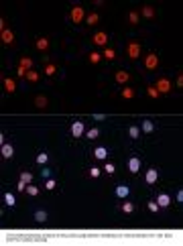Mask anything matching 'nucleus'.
Wrapping results in <instances>:
<instances>
[{
	"label": "nucleus",
	"mask_w": 183,
	"mask_h": 246,
	"mask_svg": "<svg viewBox=\"0 0 183 246\" xmlns=\"http://www.w3.org/2000/svg\"><path fill=\"white\" fill-rule=\"evenodd\" d=\"M152 130H155V124H152L151 120H142V132H147V134H151Z\"/></svg>",
	"instance_id": "nucleus-16"
},
{
	"label": "nucleus",
	"mask_w": 183,
	"mask_h": 246,
	"mask_svg": "<svg viewBox=\"0 0 183 246\" xmlns=\"http://www.w3.org/2000/svg\"><path fill=\"white\" fill-rule=\"evenodd\" d=\"M128 134H130V139H138V136H141V128H138V126H130L128 128Z\"/></svg>",
	"instance_id": "nucleus-20"
},
{
	"label": "nucleus",
	"mask_w": 183,
	"mask_h": 246,
	"mask_svg": "<svg viewBox=\"0 0 183 246\" xmlns=\"http://www.w3.org/2000/svg\"><path fill=\"white\" fill-rule=\"evenodd\" d=\"M155 88H157V92H159V94H169V92H171V81H169L167 77H159Z\"/></svg>",
	"instance_id": "nucleus-1"
},
{
	"label": "nucleus",
	"mask_w": 183,
	"mask_h": 246,
	"mask_svg": "<svg viewBox=\"0 0 183 246\" xmlns=\"http://www.w3.org/2000/svg\"><path fill=\"white\" fill-rule=\"evenodd\" d=\"M86 134H88V139H90V140H94V139H98V136H100V130H98V128H90Z\"/></svg>",
	"instance_id": "nucleus-25"
},
{
	"label": "nucleus",
	"mask_w": 183,
	"mask_h": 246,
	"mask_svg": "<svg viewBox=\"0 0 183 246\" xmlns=\"http://www.w3.org/2000/svg\"><path fill=\"white\" fill-rule=\"evenodd\" d=\"M104 171H106L108 175H112V173H114V171H116V167L112 165V163H106V167H104Z\"/></svg>",
	"instance_id": "nucleus-36"
},
{
	"label": "nucleus",
	"mask_w": 183,
	"mask_h": 246,
	"mask_svg": "<svg viewBox=\"0 0 183 246\" xmlns=\"http://www.w3.org/2000/svg\"><path fill=\"white\" fill-rule=\"evenodd\" d=\"M27 193L29 195H39V187H35V185H27Z\"/></svg>",
	"instance_id": "nucleus-32"
},
{
	"label": "nucleus",
	"mask_w": 183,
	"mask_h": 246,
	"mask_svg": "<svg viewBox=\"0 0 183 246\" xmlns=\"http://www.w3.org/2000/svg\"><path fill=\"white\" fill-rule=\"evenodd\" d=\"M47 47H49V41H47L45 37H43V39H37V49H39V51H45Z\"/></svg>",
	"instance_id": "nucleus-19"
},
{
	"label": "nucleus",
	"mask_w": 183,
	"mask_h": 246,
	"mask_svg": "<svg viewBox=\"0 0 183 246\" xmlns=\"http://www.w3.org/2000/svg\"><path fill=\"white\" fill-rule=\"evenodd\" d=\"M4 90H6L8 94H14V90H16V84L10 79V77H4Z\"/></svg>",
	"instance_id": "nucleus-12"
},
{
	"label": "nucleus",
	"mask_w": 183,
	"mask_h": 246,
	"mask_svg": "<svg viewBox=\"0 0 183 246\" xmlns=\"http://www.w3.org/2000/svg\"><path fill=\"white\" fill-rule=\"evenodd\" d=\"M128 79H130L128 71H118V73H116V81H118V84H126Z\"/></svg>",
	"instance_id": "nucleus-15"
},
{
	"label": "nucleus",
	"mask_w": 183,
	"mask_h": 246,
	"mask_svg": "<svg viewBox=\"0 0 183 246\" xmlns=\"http://www.w3.org/2000/svg\"><path fill=\"white\" fill-rule=\"evenodd\" d=\"M177 201H183V191H177Z\"/></svg>",
	"instance_id": "nucleus-45"
},
{
	"label": "nucleus",
	"mask_w": 183,
	"mask_h": 246,
	"mask_svg": "<svg viewBox=\"0 0 183 246\" xmlns=\"http://www.w3.org/2000/svg\"><path fill=\"white\" fill-rule=\"evenodd\" d=\"M4 201H6L8 208H12V205L16 204V200H14V195H12V193H4Z\"/></svg>",
	"instance_id": "nucleus-21"
},
{
	"label": "nucleus",
	"mask_w": 183,
	"mask_h": 246,
	"mask_svg": "<svg viewBox=\"0 0 183 246\" xmlns=\"http://www.w3.org/2000/svg\"><path fill=\"white\" fill-rule=\"evenodd\" d=\"M128 169H130V173H138V171H141V159L132 157L128 161Z\"/></svg>",
	"instance_id": "nucleus-8"
},
{
	"label": "nucleus",
	"mask_w": 183,
	"mask_h": 246,
	"mask_svg": "<svg viewBox=\"0 0 183 246\" xmlns=\"http://www.w3.org/2000/svg\"><path fill=\"white\" fill-rule=\"evenodd\" d=\"M128 20H130L132 25H136V23H138V12H136V10H132V12L128 14Z\"/></svg>",
	"instance_id": "nucleus-33"
},
{
	"label": "nucleus",
	"mask_w": 183,
	"mask_h": 246,
	"mask_svg": "<svg viewBox=\"0 0 183 246\" xmlns=\"http://www.w3.org/2000/svg\"><path fill=\"white\" fill-rule=\"evenodd\" d=\"M35 220H37L39 224H43V222H47V214L43 210H39V211H35Z\"/></svg>",
	"instance_id": "nucleus-18"
},
{
	"label": "nucleus",
	"mask_w": 183,
	"mask_h": 246,
	"mask_svg": "<svg viewBox=\"0 0 183 246\" xmlns=\"http://www.w3.org/2000/svg\"><path fill=\"white\" fill-rule=\"evenodd\" d=\"M2 43H4L6 47L14 43V35H12V31H10V29H4V31H2Z\"/></svg>",
	"instance_id": "nucleus-7"
},
{
	"label": "nucleus",
	"mask_w": 183,
	"mask_h": 246,
	"mask_svg": "<svg viewBox=\"0 0 183 246\" xmlns=\"http://www.w3.org/2000/svg\"><path fill=\"white\" fill-rule=\"evenodd\" d=\"M16 73H19L20 77H27V69H25V67H20V65H19V71H16Z\"/></svg>",
	"instance_id": "nucleus-43"
},
{
	"label": "nucleus",
	"mask_w": 183,
	"mask_h": 246,
	"mask_svg": "<svg viewBox=\"0 0 183 246\" xmlns=\"http://www.w3.org/2000/svg\"><path fill=\"white\" fill-rule=\"evenodd\" d=\"M69 19H71L75 25H77V23H81V20H84V8L75 4V6L71 8V12H69Z\"/></svg>",
	"instance_id": "nucleus-2"
},
{
	"label": "nucleus",
	"mask_w": 183,
	"mask_h": 246,
	"mask_svg": "<svg viewBox=\"0 0 183 246\" xmlns=\"http://www.w3.org/2000/svg\"><path fill=\"white\" fill-rule=\"evenodd\" d=\"M147 208H149L151 211H159V204H157V201H149V204H147Z\"/></svg>",
	"instance_id": "nucleus-38"
},
{
	"label": "nucleus",
	"mask_w": 183,
	"mask_h": 246,
	"mask_svg": "<svg viewBox=\"0 0 183 246\" xmlns=\"http://www.w3.org/2000/svg\"><path fill=\"white\" fill-rule=\"evenodd\" d=\"M122 211H124V214H132V211H134V204L124 201V204H122Z\"/></svg>",
	"instance_id": "nucleus-22"
},
{
	"label": "nucleus",
	"mask_w": 183,
	"mask_h": 246,
	"mask_svg": "<svg viewBox=\"0 0 183 246\" xmlns=\"http://www.w3.org/2000/svg\"><path fill=\"white\" fill-rule=\"evenodd\" d=\"M128 193H130V189L126 187V185H118V187H116V195L122 197V200H124V197H128Z\"/></svg>",
	"instance_id": "nucleus-13"
},
{
	"label": "nucleus",
	"mask_w": 183,
	"mask_h": 246,
	"mask_svg": "<svg viewBox=\"0 0 183 246\" xmlns=\"http://www.w3.org/2000/svg\"><path fill=\"white\" fill-rule=\"evenodd\" d=\"M55 185H57V183H55L53 179H47V183H45V189H55Z\"/></svg>",
	"instance_id": "nucleus-40"
},
{
	"label": "nucleus",
	"mask_w": 183,
	"mask_h": 246,
	"mask_svg": "<svg viewBox=\"0 0 183 246\" xmlns=\"http://www.w3.org/2000/svg\"><path fill=\"white\" fill-rule=\"evenodd\" d=\"M20 181H25V183H30V181H33V175L29 173V171H25V173H20Z\"/></svg>",
	"instance_id": "nucleus-29"
},
{
	"label": "nucleus",
	"mask_w": 183,
	"mask_h": 246,
	"mask_svg": "<svg viewBox=\"0 0 183 246\" xmlns=\"http://www.w3.org/2000/svg\"><path fill=\"white\" fill-rule=\"evenodd\" d=\"M94 157L96 159H108V150L104 149V146H98V149L94 150Z\"/></svg>",
	"instance_id": "nucleus-14"
},
{
	"label": "nucleus",
	"mask_w": 183,
	"mask_h": 246,
	"mask_svg": "<svg viewBox=\"0 0 183 246\" xmlns=\"http://www.w3.org/2000/svg\"><path fill=\"white\" fill-rule=\"evenodd\" d=\"M16 187H19V191H27V183H25V181H19Z\"/></svg>",
	"instance_id": "nucleus-42"
},
{
	"label": "nucleus",
	"mask_w": 183,
	"mask_h": 246,
	"mask_svg": "<svg viewBox=\"0 0 183 246\" xmlns=\"http://www.w3.org/2000/svg\"><path fill=\"white\" fill-rule=\"evenodd\" d=\"M142 14H145L147 19H152V16H155V10H152L151 6H142Z\"/></svg>",
	"instance_id": "nucleus-27"
},
{
	"label": "nucleus",
	"mask_w": 183,
	"mask_h": 246,
	"mask_svg": "<svg viewBox=\"0 0 183 246\" xmlns=\"http://www.w3.org/2000/svg\"><path fill=\"white\" fill-rule=\"evenodd\" d=\"M47 161H49V155H47V153H39L37 155V163H39V165H45Z\"/></svg>",
	"instance_id": "nucleus-24"
},
{
	"label": "nucleus",
	"mask_w": 183,
	"mask_h": 246,
	"mask_svg": "<svg viewBox=\"0 0 183 246\" xmlns=\"http://www.w3.org/2000/svg\"><path fill=\"white\" fill-rule=\"evenodd\" d=\"M35 104H37L39 108H45V106H47V100H45V98H43V96H37V100H35Z\"/></svg>",
	"instance_id": "nucleus-34"
},
{
	"label": "nucleus",
	"mask_w": 183,
	"mask_h": 246,
	"mask_svg": "<svg viewBox=\"0 0 183 246\" xmlns=\"http://www.w3.org/2000/svg\"><path fill=\"white\" fill-rule=\"evenodd\" d=\"M145 65H147V69H157V67H159V57H157L155 53H149L147 59H145Z\"/></svg>",
	"instance_id": "nucleus-4"
},
{
	"label": "nucleus",
	"mask_w": 183,
	"mask_h": 246,
	"mask_svg": "<svg viewBox=\"0 0 183 246\" xmlns=\"http://www.w3.org/2000/svg\"><path fill=\"white\" fill-rule=\"evenodd\" d=\"M71 134L75 136V139H80V136L84 134V122H80V120H75V122L71 124Z\"/></svg>",
	"instance_id": "nucleus-5"
},
{
	"label": "nucleus",
	"mask_w": 183,
	"mask_h": 246,
	"mask_svg": "<svg viewBox=\"0 0 183 246\" xmlns=\"http://www.w3.org/2000/svg\"><path fill=\"white\" fill-rule=\"evenodd\" d=\"M94 120H98V122H102V120H106V116H104V114H96V116H94Z\"/></svg>",
	"instance_id": "nucleus-44"
},
{
	"label": "nucleus",
	"mask_w": 183,
	"mask_h": 246,
	"mask_svg": "<svg viewBox=\"0 0 183 246\" xmlns=\"http://www.w3.org/2000/svg\"><path fill=\"white\" fill-rule=\"evenodd\" d=\"M122 98H126V100L134 98V90H130V88H124V90H122Z\"/></svg>",
	"instance_id": "nucleus-26"
},
{
	"label": "nucleus",
	"mask_w": 183,
	"mask_h": 246,
	"mask_svg": "<svg viewBox=\"0 0 183 246\" xmlns=\"http://www.w3.org/2000/svg\"><path fill=\"white\" fill-rule=\"evenodd\" d=\"M128 57L132 59V61L141 57V43H136V41L128 43Z\"/></svg>",
	"instance_id": "nucleus-3"
},
{
	"label": "nucleus",
	"mask_w": 183,
	"mask_h": 246,
	"mask_svg": "<svg viewBox=\"0 0 183 246\" xmlns=\"http://www.w3.org/2000/svg\"><path fill=\"white\" fill-rule=\"evenodd\" d=\"M92 41H94L96 45H106V43H108V35L100 31V33H96V35L92 37Z\"/></svg>",
	"instance_id": "nucleus-9"
},
{
	"label": "nucleus",
	"mask_w": 183,
	"mask_h": 246,
	"mask_svg": "<svg viewBox=\"0 0 183 246\" xmlns=\"http://www.w3.org/2000/svg\"><path fill=\"white\" fill-rule=\"evenodd\" d=\"M157 204H159V208H167V205H171V197H169L167 193H161V195L157 197Z\"/></svg>",
	"instance_id": "nucleus-10"
},
{
	"label": "nucleus",
	"mask_w": 183,
	"mask_h": 246,
	"mask_svg": "<svg viewBox=\"0 0 183 246\" xmlns=\"http://www.w3.org/2000/svg\"><path fill=\"white\" fill-rule=\"evenodd\" d=\"M100 59H102V55H100V53H90V61L92 63H98Z\"/></svg>",
	"instance_id": "nucleus-37"
},
{
	"label": "nucleus",
	"mask_w": 183,
	"mask_h": 246,
	"mask_svg": "<svg viewBox=\"0 0 183 246\" xmlns=\"http://www.w3.org/2000/svg\"><path fill=\"white\" fill-rule=\"evenodd\" d=\"M12 155H14V149H12V145L4 142V145H2V157H4V159H12Z\"/></svg>",
	"instance_id": "nucleus-11"
},
{
	"label": "nucleus",
	"mask_w": 183,
	"mask_h": 246,
	"mask_svg": "<svg viewBox=\"0 0 183 246\" xmlns=\"http://www.w3.org/2000/svg\"><path fill=\"white\" fill-rule=\"evenodd\" d=\"M98 20H100V16L96 14V12H92V14L88 16V25H90V27H92V25H96V23H98Z\"/></svg>",
	"instance_id": "nucleus-31"
},
{
	"label": "nucleus",
	"mask_w": 183,
	"mask_h": 246,
	"mask_svg": "<svg viewBox=\"0 0 183 246\" xmlns=\"http://www.w3.org/2000/svg\"><path fill=\"white\" fill-rule=\"evenodd\" d=\"M55 71H57V67H55V65H53V63H49V65H47V67H45V73H47V75H53V73H55Z\"/></svg>",
	"instance_id": "nucleus-35"
},
{
	"label": "nucleus",
	"mask_w": 183,
	"mask_h": 246,
	"mask_svg": "<svg viewBox=\"0 0 183 246\" xmlns=\"http://www.w3.org/2000/svg\"><path fill=\"white\" fill-rule=\"evenodd\" d=\"M145 179H147V183H149V185H155L157 179H159V171H157V169H149V171H147V175H145Z\"/></svg>",
	"instance_id": "nucleus-6"
},
{
	"label": "nucleus",
	"mask_w": 183,
	"mask_h": 246,
	"mask_svg": "<svg viewBox=\"0 0 183 246\" xmlns=\"http://www.w3.org/2000/svg\"><path fill=\"white\" fill-rule=\"evenodd\" d=\"M41 175L45 177V179H49V175H51V169H47V167H43V171H41Z\"/></svg>",
	"instance_id": "nucleus-41"
},
{
	"label": "nucleus",
	"mask_w": 183,
	"mask_h": 246,
	"mask_svg": "<svg viewBox=\"0 0 183 246\" xmlns=\"http://www.w3.org/2000/svg\"><path fill=\"white\" fill-rule=\"evenodd\" d=\"M20 67H25L27 71H30V67H33V59L30 57H20Z\"/></svg>",
	"instance_id": "nucleus-17"
},
{
	"label": "nucleus",
	"mask_w": 183,
	"mask_h": 246,
	"mask_svg": "<svg viewBox=\"0 0 183 246\" xmlns=\"http://www.w3.org/2000/svg\"><path fill=\"white\" fill-rule=\"evenodd\" d=\"M147 94H149L151 98H159V96H161V94L157 92V88H155V85H149V88H147Z\"/></svg>",
	"instance_id": "nucleus-28"
},
{
	"label": "nucleus",
	"mask_w": 183,
	"mask_h": 246,
	"mask_svg": "<svg viewBox=\"0 0 183 246\" xmlns=\"http://www.w3.org/2000/svg\"><path fill=\"white\" fill-rule=\"evenodd\" d=\"M104 57H106L108 61H112V59H116V51H114V49H110V47H108V49L104 51Z\"/></svg>",
	"instance_id": "nucleus-23"
},
{
	"label": "nucleus",
	"mask_w": 183,
	"mask_h": 246,
	"mask_svg": "<svg viewBox=\"0 0 183 246\" xmlns=\"http://www.w3.org/2000/svg\"><path fill=\"white\" fill-rule=\"evenodd\" d=\"M88 173H90V177H94V179H96V177H100V169H98V167H92Z\"/></svg>",
	"instance_id": "nucleus-39"
},
{
	"label": "nucleus",
	"mask_w": 183,
	"mask_h": 246,
	"mask_svg": "<svg viewBox=\"0 0 183 246\" xmlns=\"http://www.w3.org/2000/svg\"><path fill=\"white\" fill-rule=\"evenodd\" d=\"M27 79H29V81H39V73L33 71V69L27 71Z\"/></svg>",
	"instance_id": "nucleus-30"
}]
</instances>
